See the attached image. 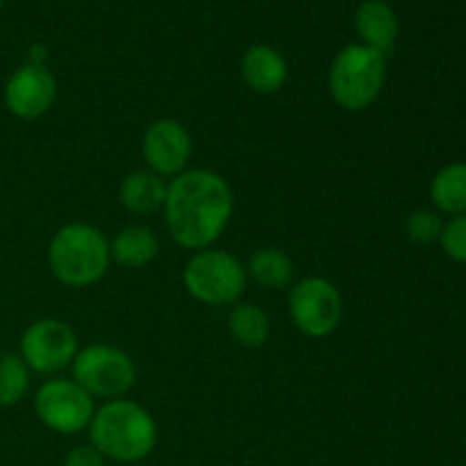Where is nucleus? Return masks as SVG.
I'll return each mask as SVG.
<instances>
[{"instance_id":"7","label":"nucleus","mask_w":466,"mask_h":466,"mask_svg":"<svg viewBox=\"0 0 466 466\" xmlns=\"http://www.w3.org/2000/svg\"><path fill=\"white\" fill-rule=\"evenodd\" d=\"M289 314L305 337L321 339L339 328L344 300L330 280L319 276L303 278L289 289Z\"/></svg>"},{"instance_id":"8","label":"nucleus","mask_w":466,"mask_h":466,"mask_svg":"<svg viewBox=\"0 0 466 466\" xmlns=\"http://www.w3.org/2000/svg\"><path fill=\"white\" fill-rule=\"evenodd\" d=\"M35 412L48 431L59 435H77L94 419V396L86 394L76 380L53 378L35 394Z\"/></svg>"},{"instance_id":"17","label":"nucleus","mask_w":466,"mask_h":466,"mask_svg":"<svg viewBox=\"0 0 466 466\" xmlns=\"http://www.w3.org/2000/svg\"><path fill=\"white\" fill-rule=\"evenodd\" d=\"M246 273L267 289H285L294 280V262L280 248H259L250 255Z\"/></svg>"},{"instance_id":"6","label":"nucleus","mask_w":466,"mask_h":466,"mask_svg":"<svg viewBox=\"0 0 466 466\" xmlns=\"http://www.w3.org/2000/svg\"><path fill=\"white\" fill-rule=\"evenodd\" d=\"M71 373L86 394L109 400L127 394L137 380V367L130 355L109 344H91L77 350Z\"/></svg>"},{"instance_id":"9","label":"nucleus","mask_w":466,"mask_h":466,"mask_svg":"<svg viewBox=\"0 0 466 466\" xmlns=\"http://www.w3.org/2000/svg\"><path fill=\"white\" fill-rule=\"evenodd\" d=\"M18 355L27 369L41 376H53L71 367L77 355V337L68 323L59 319H39L21 335Z\"/></svg>"},{"instance_id":"4","label":"nucleus","mask_w":466,"mask_h":466,"mask_svg":"<svg viewBox=\"0 0 466 466\" xmlns=\"http://www.w3.org/2000/svg\"><path fill=\"white\" fill-rule=\"evenodd\" d=\"M387 77V55L364 44H350L337 53L328 85L332 100L346 112H362L380 96Z\"/></svg>"},{"instance_id":"19","label":"nucleus","mask_w":466,"mask_h":466,"mask_svg":"<svg viewBox=\"0 0 466 466\" xmlns=\"http://www.w3.org/2000/svg\"><path fill=\"white\" fill-rule=\"evenodd\" d=\"M30 390V369L18 353L0 355V408H12Z\"/></svg>"},{"instance_id":"25","label":"nucleus","mask_w":466,"mask_h":466,"mask_svg":"<svg viewBox=\"0 0 466 466\" xmlns=\"http://www.w3.org/2000/svg\"><path fill=\"white\" fill-rule=\"evenodd\" d=\"M464 449H466V435H464Z\"/></svg>"},{"instance_id":"14","label":"nucleus","mask_w":466,"mask_h":466,"mask_svg":"<svg viewBox=\"0 0 466 466\" xmlns=\"http://www.w3.org/2000/svg\"><path fill=\"white\" fill-rule=\"evenodd\" d=\"M168 185L164 182L162 176L153 171H135L121 182L118 189V200L126 209L132 214H155L164 209V200H167Z\"/></svg>"},{"instance_id":"12","label":"nucleus","mask_w":466,"mask_h":466,"mask_svg":"<svg viewBox=\"0 0 466 466\" xmlns=\"http://www.w3.org/2000/svg\"><path fill=\"white\" fill-rule=\"evenodd\" d=\"M355 30L364 46L390 55L399 39V16L385 0H367L355 12Z\"/></svg>"},{"instance_id":"21","label":"nucleus","mask_w":466,"mask_h":466,"mask_svg":"<svg viewBox=\"0 0 466 466\" xmlns=\"http://www.w3.org/2000/svg\"><path fill=\"white\" fill-rule=\"evenodd\" d=\"M441 250L449 255L453 262L466 264V214L451 217L444 223L440 235Z\"/></svg>"},{"instance_id":"20","label":"nucleus","mask_w":466,"mask_h":466,"mask_svg":"<svg viewBox=\"0 0 466 466\" xmlns=\"http://www.w3.org/2000/svg\"><path fill=\"white\" fill-rule=\"evenodd\" d=\"M441 228H444V221H441L440 212L437 209L421 208L414 209L408 217V221H405V235L414 244H435V241H440Z\"/></svg>"},{"instance_id":"3","label":"nucleus","mask_w":466,"mask_h":466,"mask_svg":"<svg viewBox=\"0 0 466 466\" xmlns=\"http://www.w3.org/2000/svg\"><path fill=\"white\" fill-rule=\"evenodd\" d=\"M109 262H112L109 241L94 226L68 223L59 228L50 239V271L66 287L96 285L105 278Z\"/></svg>"},{"instance_id":"5","label":"nucleus","mask_w":466,"mask_h":466,"mask_svg":"<svg viewBox=\"0 0 466 466\" xmlns=\"http://www.w3.org/2000/svg\"><path fill=\"white\" fill-rule=\"evenodd\" d=\"M248 273L237 258L226 250H198L187 262L182 282L196 300L205 305H232L241 299Z\"/></svg>"},{"instance_id":"13","label":"nucleus","mask_w":466,"mask_h":466,"mask_svg":"<svg viewBox=\"0 0 466 466\" xmlns=\"http://www.w3.org/2000/svg\"><path fill=\"white\" fill-rule=\"evenodd\" d=\"M241 77L255 94H276L287 82V62L271 46H253L241 59Z\"/></svg>"},{"instance_id":"22","label":"nucleus","mask_w":466,"mask_h":466,"mask_svg":"<svg viewBox=\"0 0 466 466\" xmlns=\"http://www.w3.org/2000/svg\"><path fill=\"white\" fill-rule=\"evenodd\" d=\"M105 462H107V460L103 458V453L91 444L76 446V449L64 458V466H105Z\"/></svg>"},{"instance_id":"2","label":"nucleus","mask_w":466,"mask_h":466,"mask_svg":"<svg viewBox=\"0 0 466 466\" xmlns=\"http://www.w3.org/2000/svg\"><path fill=\"white\" fill-rule=\"evenodd\" d=\"M86 431L91 446L114 462H141L157 446V423L153 414L127 399H112L96 410Z\"/></svg>"},{"instance_id":"1","label":"nucleus","mask_w":466,"mask_h":466,"mask_svg":"<svg viewBox=\"0 0 466 466\" xmlns=\"http://www.w3.org/2000/svg\"><path fill=\"white\" fill-rule=\"evenodd\" d=\"M235 196L218 173L191 168L168 182L164 214L173 241L187 250H205L232 218Z\"/></svg>"},{"instance_id":"24","label":"nucleus","mask_w":466,"mask_h":466,"mask_svg":"<svg viewBox=\"0 0 466 466\" xmlns=\"http://www.w3.org/2000/svg\"><path fill=\"white\" fill-rule=\"evenodd\" d=\"M0 9H3V0H0Z\"/></svg>"},{"instance_id":"11","label":"nucleus","mask_w":466,"mask_h":466,"mask_svg":"<svg viewBox=\"0 0 466 466\" xmlns=\"http://www.w3.org/2000/svg\"><path fill=\"white\" fill-rule=\"evenodd\" d=\"M141 153L148 171L162 177L180 176L191 157L189 130L176 118H159L146 127Z\"/></svg>"},{"instance_id":"16","label":"nucleus","mask_w":466,"mask_h":466,"mask_svg":"<svg viewBox=\"0 0 466 466\" xmlns=\"http://www.w3.org/2000/svg\"><path fill=\"white\" fill-rule=\"evenodd\" d=\"M431 200L440 214H466V162H451L435 173Z\"/></svg>"},{"instance_id":"23","label":"nucleus","mask_w":466,"mask_h":466,"mask_svg":"<svg viewBox=\"0 0 466 466\" xmlns=\"http://www.w3.org/2000/svg\"><path fill=\"white\" fill-rule=\"evenodd\" d=\"M48 62V50L41 44H32L27 50V64H35V66H46Z\"/></svg>"},{"instance_id":"15","label":"nucleus","mask_w":466,"mask_h":466,"mask_svg":"<svg viewBox=\"0 0 466 466\" xmlns=\"http://www.w3.org/2000/svg\"><path fill=\"white\" fill-rule=\"evenodd\" d=\"M159 253V241L150 228L139 226H127L109 244V255L116 264L127 268H139L146 264L153 262Z\"/></svg>"},{"instance_id":"10","label":"nucleus","mask_w":466,"mask_h":466,"mask_svg":"<svg viewBox=\"0 0 466 466\" xmlns=\"http://www.w3.org/2000/svg\"><path fill=\"white\" fill-rule=\"evenodd\" d=\"M5 107L23 121H32L50 112L57 98V80L48 66L23 64L5 82Z\"/></svg>"},{"instance_id":"18","label":"nucleus","mask_w":466,"mask_h":466,"mask_svg":"<svg viewBox=\"0 0 466 466\" xmlns=\"http://www.w3.org/2000/svg\"><path fill=\"white\" fill-rule=\"evenodd\" d=\"M228 328L237 344L244 349H262L271 335V319L259 305L241 303L235 305L228 317Z\"/></svg>"}]
</instances>
